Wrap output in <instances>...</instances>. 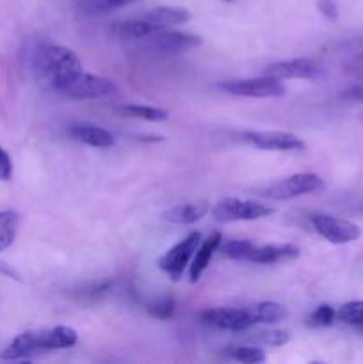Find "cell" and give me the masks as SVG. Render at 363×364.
Here are the masks:
<instances>
[{
    "label": "cell",
    "mask_w": 363,
    "mask_h": 364,
    "mask_svg": "<svg viewBox=\"0 0 363 364\" xmlns=\"http://www.w3.org/2000/svg\"><path fill=\"white\" fill-rule=\"evenodd\" d=\"M210 212V205L206 201L187 203V205H178L167 210L164 213V220L171 224H192L201 220Z\"/></svg>",
    "instance_id": "e0dca14e"
},
{
    "label": "cell",
    "mask_w": 363,
    "mask_h": 364,
    "mask_svg": "<svg viewBox=\"0 0 363 364\" xmlns=\"http://www.w3.org/2000/svg\"><path fill=\"white\" fill-rule=\"evenodd\" d=\"M117 92L116 82L110 78L98 77V75H91L82 71L73 82L63 89V95L73 100H96V98H107Z\"/></svg>",
    "instance_id": "52a82bcc"
},
{
    "label": "cell",
    "mask_w": 363,
    "mask_h": 364,
    "mask_svg": "<svg viewBox=\"0 0 363 364\" xmlns=\"http://www.w3.org/2000/svg\"><path fill=\"white\" fill-rule=\"evenodd\" d=\"M358 329H359V331H362V333H363V326H362V327H358Z\"/></svg>",
    "instance_id": "836d02e7"
},
{
    "label": "cell",
    "mask_w": 363,
    "mask_h": 364,
    "mask_svg": "<svg viewBox=\"0 0 363 364\" xmlns=\"http://www.w3.org/2000/svg\"><path fill=\"white\" fill-rule=\"evenodd\" d=\"M228 355L231 359L244 364H258L263 363L267 359L265 352L260 347H233L228 348Z\"/></svg>",
    "instance_id": "603a6c76"
},
{
    "label": "cell",
    "mask_w": 363,
    "mask_h": 364,
    "mask_svg": "<svg viewBox=\"0 0 363 364\" xmlns=\"http://www.w3.org/2000/svg\"><path fill=\"white\" fill-rule=\"evenodd\" d=\"M256 340L263 345H269V347H283V345H287L290 341V333L285 329H273L258 334Z\"/></svg>",
    "instance_id": "4316f807"
},
{
    "label": "cell",
    "mask_w": 363,
    "mask_h": 364,
    "mask_svg": "<svg viewBox=\"0 0 363 364\" xmlns=\"http://www.w3.org/2000/svg\"><path fill=\"white\" fill-rule=\"evenodd\" d=\"M70 137L93 148H110L116 142L109 130L102 127H93V124H75L70 128Z\"/></svg>",
    "instance_id": "9a60e30c"
},
{
    "label": "cell",
    "mask_w": 363,
    "mask_h": 364,
    "mask_svg": "<svg viewBox=\"0 0 363 364\" xmlns=\"http://www.w3.org/2000/svg\"><path fill=\"white\" fill-rule=\"evenodd\" d=\"M223 256L230 259H241V262H248L249 256H251L255 244L251 240H230L224 242L219 245Z\"/></svg>",
    "instance_id": "7402d4cb"
},
{
    "label": "cell",
    "mask_w": 363,
    "mask_h": 364,
    "mask_svg": "<svg viewBox=\"0 0 363 364\" xmlns=\"http://www.w3.org/2000/svg\"><path fill=\"white\" fill-rule=\"evenodd\" d=\"M100 6L103 7V11L105 13H109V11L112 9H120V7H125V6H130V4L137 2V0H98Z\"/></svg>",
    "instance_id": "4dcf8cb0"
},
{
    "label": "cell",
    "mask_w": 363,
    "mask_h": 364,
    "mask_svg": "<svg viewBox=\"0 0 363 364\" xmlns=\"http://www.w3.org/2000/svg\"><path fill=\"white\" fill-rule=\"evenodd\" d=\"M203 43V39L196 34H189V32H177V31H166V28H159L152 34L149 39V46L153 50L166 55H174V53L187 52V50L198 48Z\"/></svg>",
    "instance_id": "30bf717a"
},
{
    "label": "cell",
    "mask_w": 363,
    "mask_h": 364,
    "mask_svg": "<svg viewBox=\"0 0 363 364\" xmlns=\"http://www.w3.org/2000/svg\"><path fill=\"white\" fill-rule=\"evenodd\" d=\"M199 318L206 323V326L217 327V329L233 331V333H241V331L249 329L255 326L251 315H249L248 308L246 309H231V308H219V309H206L199 315Z\"/></svg>",
    "instance_id": "7c38bea8"
},
{
    "label": "cell",
    "mask_w": 363,
    "mask_h": 364,
    "mask_svg": "<svg viewBox=\"0 0 363 364\" xmlns=\"http://www.w3.org/2000/svg\"><path fill=\"white\" fill-rule=\"evenodd\" d=\"M335 318H337V311L331 306L322 304L313 309V313L306 320V326L313 327V329H322V327L333 326Z\"/></svg>",
    "instance_id": "d4e9b609"
},
{
    "label": "cell",
    "mask_w": 363,
    "mask_h": 364,
    "mask_svg": "<svg viewBox=\"0 0 363 364\" xmlns=\"http://www.w3.org/2000/svg\"><path fill=\"white\" fill-rule=\"evenodd\" d=\"M36 77L41 84L63 92L70 82L82 73V63L77 53L60 45H41L34 55Z\"/></svg>",
    "instance_id": "6da1fadb"
},
{
    "label": "cell",
    "mask_w": 363,
    "mask_h": 364,
    "mask_svg": "<svg viewBox=\"0 0 363 364\" xmlns=\"http://www.w3.org/2000/svg\"><path fill=\"white\" fill-rule=\"evenodd\" d=\"M148 313L153 316V318H159V320L171 318L174 313V301L171 297L159 299V301H155L153 304L148 306Z\"/></svg>",
    "instance_id": "484cf974"
},
{
    "label": "cell",
    "mask_w": 363,
    "mask_h": 364,
    "mask_svg": "<svg viewBox=\"0 0 363 364\" xmlns=\"http://www.w3.org/2000/svg\"><path fill=\"white\" fill-rule=\"evenodd\" d=\"M312 224L317 233L324 240L331 242L335 245L351 244L362 237V230L351 220L337 219L333 215H324V213H315L312 215Z\"/></svg>",
    "instance_id": "ba28073f"
},
{
    "label": "cell",
    "mask_w": 363,
    "mask_h": 364,
    "mask_svg": "<svg viewBox=\"0 0 363 364\" xmlns=\"http://www.w3.org/2000/svg\"><path fill=\"white\" fill-rule=\"evenodd\" d=\"M347 98L351 100H356V102H362L363 103V84H358V85H352V87H349L347 91L344 92Z\"/></svg>",
    "instance_id": "1f68e13d"
},
{
    "label": "cell",
    "mask_w": 363,
    "mask_h": 364,
    "mask_svg": "<svg viewBox=\"0 0 363 364\" xmlns=\"http://www.w3.org/2000/svg\"><path fill=\"white\" fill-rule=\"evenodd\" d=\"M359 43H362V45H363V39H362V41H359Z\"/></svg>",
    "instance_id": "e575fe53"
},
{
    "label": "cell",
    "mask_w": 363,
    "mask_h": 364,
    "mask_svg": "<svg viewBox=\"0 0 363 364\" xmlns=\"http://www.w3.org/2000/svg\"><path fill=\"white\" fill-rule=\"evenodd\" d=\"M274 210L256 201H244L237 198H224L212 208V215L217 223H233V220H255L270 215Z\"/></svg>",
    "instance_id": "8992f818"
},
{
    "label": "cell",
    "mask_w": 363,
    "mask_h": 364,
    "mask_svg": "<svg viewBox=\"0 0 363 364\" xmlns=\"http://www.w3.org/2000/svg\"><path fill=\"white\" fill-rule=\"evenodd\" d=\"M121 114L130 117H139V119H148V121H164L169 117V114L159 107H149V105H121L117 107Z\"/></svg>",
    "instance_id": "44dd1931"
},
{
    "label": "cell",
    "mask_w": 363,
    "mask_h": 364,
    "mask_svg": "<svg viewBox=\"0 0 363 364\" xmlns=\"http://www.w3.org/2000/svg\"><path fill=\"white\" fill-rule=\"evenodd\" d=\"M142 18H146L148 21H152L155 27L166 28L169 25H180L187 23L192 18V14L189 13V9L180 6H157L152 11L144 14Z\"/></svg>",
    "instance_id": "2e32d148"
},
{
    "label": "cell",
    "mask_w": 363,
    "mask_h": 364,
    "mask_svg": "<svg viewBox=\"0 0 363 364\" xmlns=\"http://www.w3.org/2000/svg\"><path fill=\"white\" fill-rule=\"evenodd\" d=\"M77 331L68 326H57L52 329H39L21 333L0 352V359L16 361L28 358L39 350H60L77 343Z\"/></svg>",
    "instance_id": "7a4b0ae2"
},
{
    "label": "cell",
    "mask_w": 363,
    "mask_h": 364,
    "mask_svg": "<svg viewBox=\"0 0 363 364\" xmlns=\"http://www.w3.org/2000/svg\"><path fill=\"white\" fill-rule=\"evenodd\" d=\"M159 31V27L148 21L146 18H132V20L117 21L112 27V34L121 39H139L146 38V36L153 34Z\"/></svg>",
    "instance_id": "ac0fdd59"
},
{
    "label": "cell",
    "mask_w": 363,
    "mask_h": 364,
    "mask_svg": "<svg viewBox=\"0 0 363 364\" xmlns=\"http://www.w3.org/2000/svg\"><path fill=\"white\" fill-rule=\"evenodd\" d=\"M221 89L230 95L244 98H280L287 92L285 85L278 78L263 75L260 78H244V80H228L221 84Z\"/></svg>",
    "instance_id": "5b68a950"
},
{
    "label": "cell",
    "mask_w": 363,
    "mask_h": 364,
    "mask_svg": "<svg viewBox=\"0 0 363 364\" xmlns=\"http://www.w3.org/2000/svg\"><path fill=\"white\" fill-rule=\"evenodd\" d=\"M345 70H347L352 77L362 78L363 80V52H359L358 55L352 57L347 63V66H345Z\"/></svg>",
    "instance_id": "f546056e"
},
{
    "label": "cell",
    "mask_w": 363,
    "mask_h": 364,
    "mask_svg": "<svg viewBox=\"0 0 363 364\" xmlns=\"http://www.w3.org/2000/svg\"><path fill=\"white\" fill-rule=\"evenodd\" d=\"M221 2H235V0H221Z\"/></svg>",
    "instance_id": "d6a6232c"
},
{
    "label": "cell",
    "mask_w": 363,
    "mask_h": 364,
    "mask_svg": "<svg viewBox=\"0 0 363 364\" xmlns=\"http://www.w3.org/2000/svg\"><path fill=\"white\" fill-rule=\"evenodd\" d=\"M199 244H201V233L194 231V233L185 237L184 240L174 244L169 251L164 252V255L160 256L159 269L162 270V272H166L173 281H180L185 267L189 265V262H191V258L194 256V252L198 251Z\"/></svg>",
    "instance_id": "277c9868"
},
{
    "label": "cell",
    "mask_w": 363,
    "mask_h": 364,
    "mask_svg": "<svg viewBox=\"0 0 363 364\" xmlns=\"http://www.w3.org/2000/svg\"><path fill=\"white\" fill-rule=\"evenodd\" d=\"M338 318L349 326L362 327L363 326V301H352L342 306L337 313Z\"/></svg>",
    "instance_id": "cb8c5ba5"
},
{
    "label": "cell",
    "mask_w": 363,
    "mask_h": 364,
    "mask_svg": "<svg viewBox=\"0 0 363 364\" xmlns=\"http://www.w3.org/2000/svg\"><path fill=\"white\" fill-rule=\"evenodd\" d=\"M249 315H251L255 323H276L287 318L288 311L285 306L278 304V302H258L248 308Z\"/></svg>",
    "instance_id": "d6986e66"
},
{
    "label": "cell",
    "mask_w": 363,
    "mask_h": 364,
    "mask_svg": "<svg viewBox=\"0 0 363 364\" xmlns=\"http://www.w3.org/2000/svg\"><path fill=\"white\" fill-rule=\"evenodd\" d=\"M324 188V181L319 174L313 173H299L292 174V176L285 178V180L273 183L263 191L262 196L269 199H276V201H283V199L298 198V196L313 194Z\"/></svg>",
    "instance_id": "3957f363"
},
{
    "label": "cell",
    "mask_w": 363,
    "mask_h": 364,
    "mask_svg": "<svg viewBox=\"0 0 363 364\" xmlns=\"http://www.w3.org/2000/svg\"><path fill=\"white\" fill-rule=\"evenodd\" d=\"M242 139L263 151H302L306 148L305 142L290 132H246Z\"/></svg>",
    "instance_id": "9c48e42d"
},
{
    "label": "cell",
    "mask_w": 363,
    "mask_h": 364,
    "mask_svg": "<svg viewBox=\"0 0 363 364\" xmlns=\"http://www.w3.org/2000/svg\"><path fill=\"white\" fill-rule=\"evenodd\" d=\"M263 75H269V77L278 78V80H285V78L317 80V78L322 77V70L313 60L306 59V57H298V59H288L270 64V66L263 70Z\"/></svg>",
    "instance_id": "8fae6325"
},
{
    "label": "cell",
    "mask_w": 363,
    "mask_h": 364,
    "mask_svg": "<svg viewBox=\"0 0 363 364\" xmlns=\"http://www.w3.org/2000/svg\"><path fill=\"white\" fill-rule=\"evenodd\" d=\"M11 176H13V162H11L6 149L0 146V181L11 180Z\"/></svg>",
    "instance_id": "f1b7e54d"
},
{
    "label": "cell",
    "mask_w": 363,
    "mask_h": 364,
    "mask_svg": "<svg viewBox=\"0 0 363 364\" xmlns=\"http://www.w3.org/2000/svg\"><path fill=\"white\" fill-rule=\"evenodd\" d=\"M20 226V217L13 210L0 212V251H6L7 247L14 244Z\"/></svg>",
    "instance_id": "ffe728a7"
},
{
    "label": "cell",
    "mask_w": 363,
    "mask_h": 364,
    "mask_svg": "<svg viewBox=\"0 0 363 364\" xmlns=\"http://www.w3.org/2000/svg\"><path fill=\"white\" fill-rule=\"evenodd\" d=\"M221 242H223V235L219 231H214L205 242H201L198 247V251L194 252L192 256V263H191V270H189V281L191 283H196L199 281V277L203 276V272L206 270V267L210 265V259H212L214 252L219 249Z\"/></svg>",
    "instance_id": "5bb4252c"
},
{
    "label": "cell",
    "mask_w": 363,
    "mask_h": 364,
    "mask_svg": "<svg viewBox=\"0 0 363 364\" xmlns=\"http://www.w3.org/2000/svg\"><path fill=\"white\" fill-rule=\"evenodd\" d=\"M317 9L320 11L324 18L335 21L338 18V4L337 0H317Z\"/></svg>",
    "instance_id": "83f0119b"
},
{
    "label": "cell",
    "mask_w": 363,
    "mask_h": 364,
    "mask_svg": "<svg viewBox=\"0 0 363 364\" xmlns=\"http://www.w3.org/2000/svg\"><path fill=\"white\" fill-rule=\"evenodd\" d=\"M299 247L292 244H267L253 249L248 262L260 263V265H273V263L288 262V259L299 258Z\"/></svg>",
    "instance_id": "4fadbf2b"
}]
</instances>
